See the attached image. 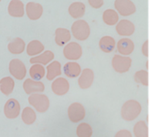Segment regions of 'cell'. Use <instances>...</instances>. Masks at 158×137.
Masks as SVG:
<instances>
[{"mask_svg": "<svg viewBox=\"0 0 158 137\" xmlns=\"http://www.w3.org/2000/svg\"><path fill=\"white\" fill-rule=\"evenodd\" d=\"M114 6L123 16H128L136 12V6L131 0H115Z\"/></svg>", "mask_w": 158, "mask_h": 137, "instance_id": "ba28073f", "label": "cell"}, {"mask_svg": "<svg viewBox=\"0 0 158 137\" xmlns=\"http://www.w3.org/2000/svg\"><path fill=\"white\" fill-rule=\"evenodd\" d=\"M103 20L108 26H114L119 21V15L114 9H106L103 12Z\"/></svg>", "mask_w": 158, "mask_h": 137, "instance_id": "4316f807", "label": "cell"}, {"mask_svg": "<svg viewBox=\"0 0 158 137\" xmlns=\"http://www.w3.org/2000/svg\"><path fill=\"white\" fill-rule=\"evenodd\" d=\"M69 13L73 18L79 19L84 15L86 12V6L84 3L81 2H73L69 7Z\"/></svg>", "mask_w": 158, "mask_h": 137, "instance_id": "7402d4cb", "label": "cell"}, {"mask_svg": "<svg viewBox=\"0 0 158 137\" xmlns=\"http://www.w3.org/2000/svg\"><path fill=\"white\" fill-rule=\"evenodd\" d=\"M100 50L104 53H110L115 49L116 41L114 37L110 36H104L99 42Z\"/></svg>", "mask_w": 158, "mask_h": 137, "instance_id": "cb8c5ba5", "label": "cell"}, {"mask_svg": "<svg viewBox=\"0 0 158 137\" xmlns=\"http://www.w3.org/2000/svg\"><path fill=\"white\" fill-rule=\"evenodd\" d=\"M29 75L33 80L40 81L46 75V69L42 64H34L29 69Z\"/></svg>", "mask_w": 158, "mask_h": 137, "instance_id": "484cf974", "label": "cell"}, {"mask_svg": "<svg viewBox=\"0 0 158 137\" xmlns=\"http://www.w3.org/2000/svg\"><path fill=\"white\" fill-rule=\"evenodd\" d=\"M132 64V59L130 57H123L115 54L112 59V66L114 71L123 74L127 72Z\"/></svg>", "mask_w": 158, "mask_h": 137, "instance_id": "277c9868", "label": "cell"}, {"mask_svg": "<svg viewBox=\"0 0 158 137\" xmlns=\"http://www.w3.org/2000/svg\"><path fill=\"white\" fill-rule=\"evenodd\" d=\"M15 82L11 77H5L0 80V91L5 95H9L13 91Z\"/></svg>", "mask_w": 158, "mask_h": 137, "instance_id": "d4e9b609", "label": "cell"}, {"mask_svg": "<svg viewBox=\"0 0 158 137\" xmlns=\"http://www.w3.org/2000/svg\"><path fill=\"white\" fill-rule=\"evenodd\" d=\"M89 4L94 9H99L103 5V0H88Z\"/></svg>", "mask_w": 158, "mask_h": 137, "instance_id": "1f68e13d", "label": "cell"}, {"mask_svg": "<svg viewBox=\"0 0 158 137\" xmlns=\"http://www.w3.org/2000/svg\"><path fill=\"white\" fill-rule=\"evenodd\" d=\"M0 2H1V0H0Z\"/></svg>", "mask_w": 158, "mask_h": 137, "instance_id": "e575fe53", "label": "cell"}, {"mask_svg": "<svg viewBox=\"0 0 158 137\" xmlns=\"http://www.w3.org/2000/svg\"><path fill=\"white\" fill-rule=\"evenodd\" d=\"M78 79V85L82 89H87L90 88L94 81V73L89 68H85L81 71Z\"/></svg>", "mask_w": 158, "mask_h": 137, "instance_id": "8fae6325", "label": "cell"}, {"mask_svg": "<svg viewBox=\"0 0 158 137\" xmlns=\"http://www.w3.org/2000/svg\"><path fill=\"white\" fill-rule=\"evenodd\" d=\"M142 110L140 102L136 100H129L125 102L121 108V116L124 120L133 121L138 117Z\"/></svg>", "mask_w": 158, "mask_h": 137, "instance_id": "6da1fadb", "label": "cell"}, {"mask_svg": "<svg viewBox=\"0 0 158 137\" xmlns=\"http://www.w3.org/2000/svg\"><path fill=\"white\" fill-rule=\"evenodd\" d=\"M77 135L78 137H91L93 135L92 127L86 122L80 123L77 129Z\"/></svg>", "mask_w": 158, "mask_h": 137, "instance_id": "f546056e", "label": "cell"}, {"mask_svg": "<svg viewBox=\"0 0 158 137\" xmlns=\"http://www.w3.org/2000/svg\"><path fill=\"white\" fill-rule=\"evenodd\" d=\"M23 89L27 95L34 94L36 92H43L45 90V85L41 82L27 78L23 82Z\"/></svg>", "mask_w": 158, "mask_h": 137, "instance_id": "7c38bea8", "label": "cell"}, {"mask_svg": "<svg viewBox=\"0 0 158 137\" xmlns=\"http://www.w3.org/2000/svg\"><path fill=\"white\" fill-rule=\"evenodd\" d=\"M86 116V111L82 104L74 102L68 108V116L71 122H78L83 120Z\"/></svg>", "mask_w": 158, "mask_h": 137, "instance_id": "8992f818", "label": "cell"}, {"mask_svg": "<svg viewBox=\"0 0 158 137\" xmlns=\"http://www.w3.org/2000/svg\"><path fill=\"white\" fill-rule=\"evenodd\" d=\"M63 71H64L65 74L70 78L77 77L82 71L80 65L77 62L73 61L66 63L63 67Z\"/></svg>", "mask_w": 158, "mask_h": 137, "instance_id": "ffe728a7", "label": "cell"}, {"mask_svg": "<svg viewBox=\"0 0 158 137\" xmlns=\"http://www.w3.org/2000/svg\"><path fill=\"white\" fill-rule=\"evenodd\" d=\"M9 70L10 74L17 80H23L26 75V68L24 63L19 59H12L9 62Z\"/></svg>", "mask_w": 158, "mask_h": 137, "instance_id": "52a82bcc", "label": "cell"}, {"mask_svg": "<svg viewBox=\"0 0 158 137\" xmlns=\"http://www.w3.org/2000/svg\"><path fill=\"white\" fill-rule=\"evenodd\" d=\"M26 12L29 20H37L43 15V8L40 3L29 2L26 6Z\"/></svg>", "mask_w": 158, "mask_h": 137, "instance_id": "4fadbf2b", "label": "cell"}, {"mask_svg": "<svg viewBox=\"0 0 158 137\" xmlns=\"http://www.w3.org/2000/svg\"><path fill=\"white\" fill-rule=\"evenodd\" d=\"M135 137H148V127L144 121H139L134 127Z\"/></svg>", "mask_w": 158, "mask_h": 137, "instance_id": "f1b7e54d", "label": "cell"}, {"mask_svg": "<svg viewBox=\"0 0 158 137\" xmlns=\"http://www.w3.org/2000/svg\"><path fill=\"white\" fill-rule=\"evenodd\" d=\"M52 92L59 96L66 95L69 90V83L66 78L60 77L55 79L51 85Z\"/></svg>", "mask_w": 158, "mask_h": 137, "instance_id": "30bf717a", "label": "cell"}, {"mask_svg": "<svg viewBox=\"0 0 158 137\" xmlns=\"http://www.w3.org/2000/svg\"><path fill=\"white\" fill-rule=\"evenodd\" d=\"M28 102L40 113H46L49 107V98L43 94H31L28 99Z\"/></svg>", "mask_w": 158, "mask_h": 137, "instance_id": "3957f363", "label": "cell"}, {"mask_svg": "<svg viewBox=\"0 0 158 137\" xmlns=\"http://www.w3.org/2000/svg\"><path fill=\"white\" fill-rule=\"evenodd\" d=\"M65 58L69 60H77L83 55L82 46L77 42H70L63 48Z\"/></svg>", "mask_w": 158, "mask_h": 137, "instance_id": "5b68a950", "label": "cell"}, {"mask_svg": "<svg viewBox=\"0 0 158 137\" xmlns=\"http://www.w3.org/2000/svg\"><path fill=\"white\" fill-rule=\"evenodd\" d=\"M134 80L137 83L141 84L143 86H148V71L140 70L134 74Z\"/></svg>", "mask_w": 158, "mask_h": 137, "instance_id": "4dcf8cb0", "label": "cell"}, {"mask_svg": "<svg viewBox=\"0 0 158 137\" xmlns=\"http://www.w3.org/2000/svg\"><path fill=\"white\" fill-rule=\"evenodd\" d=\"M116 30L120 36L130 37L134 34V31H135V26L130 20H122L117 23Z\"/></svg>", "mask_w": 158, "mask_h": 137, "instance_id": "5bb4252c", "label": "cell"}, {"mask_svg": "<svg viewBox=\"0 0 158 137\" xmlns=\"http://www.w3.org/2000/svg\"><path fill=\"white\" fill-rule=\"evenodd\" d=\"M55 57L54 54L51 51H45L42 54H39V55L35 56V57H32L29 60V62L32 64H40L42 65H47L48 64L52 61Z\"/></svg>", "mask_w": 158, "mask_h": 137, "instance_id": "e0dca14e", "label": "cell"}, {"mask_svg": "<svg viewBox=\"0 0 158 137\" xmlns=\"http://www.w3.org/2000/svg\"><path fill=\"white\" fill-rule=\"evenodd\" d=\"M19 102L15 99H10L6 102L4 106V114L9 119H16L20 113Z\"/></svg>", "mask_w": 158, "mask_h": 137, "instance_id": "9c48e42d", "label": "cell"}, {"mask_svg": "<svg viewBox=\"0 0 158 137\" xmlns=\"http://www.w3.org/2000/svg\"><path fill=\"white\" fill-rule=\"evenodd\" d=\"M45 46L40 40H32L26 46V53L30 57H35L44 51Z\"/></svg>", "mask_w": 158, "mask_h": 137, "instance_id": "603a6c76", "label": "cell"}, {"mask_svg": "<svg viewBox=\"0 0 158 137\" xmlns=\"http://www.w3.org/2000/svg\"><path fill=\"white\" fill-rule=\"evenodd\" d=\"M117 44V48L118 52L121 55L128 56L132 54L134 51V43L131 39L123 38L118 41Z\"/></svg>", "mask_w": 158, "mask_h": 137, "instance_id": "9a60e30c", "label": "cell"}, {"mask_svg": "<svg viewBox=\"0 0 158 137\" xmlns=\"http://www.w3.org/2000/svg\"><path fill=\"white\" fill-rule=\"evenodd\" d=\"M71 40V33L69 29L57 28L55 31V42L58 46H64Z\"/></svg>", "mask_w": 158, "mask_h": 137, "instance_id": "ac0fdd59", "label": "cell"}, {"mask_svg": "<svg viewBox=\"0 0 158 137\" xmlns=\"http://www.w3.org/2000/svg\"><path fill=\"white\" fill-rule=\"evenodd\" d=\"M142 53L146 57H148V56H149V54H148V40H146L143 43V46H142Z\"/></svg>", "mask_w": 158, "mask_h": 137, "instance_id": "836d02e7", "label": "cell"}, {"mask_svg": "<svg viewBox=\"0 0 158 137\" xmlns=\"http://www.w3.org/2000/svg\"><path fill=\"white\" fill-rule=\"evenodd\" d=\"M71 31L74 38L83 41L89 38L90 34V28L87 22L83 20H79L74 22L71 27Z\"/></svg>", "mask_w": 158, "mask_h": 137, "instance_id": "7a4b0ae2", "label": "cell"}, {"mask_svg": "<svg viewBox=\"0 0 158 137\" xmlns=\"http://www.w3.org/2000/svg\"><path fill=\"white\" fill-rule=\"evenodd\" d=\"M8 12L12 17H23L25 13L24 4L20 0H12L8 6Z\"/></svg>", "mask_w": 158, "mask_h": 137, "instance_id": "2e32d148", "label": "cell"}, {"mask_svg": "<svg viewBox=\"0 0 158 137\" xmlns=\"http://www.w3.org/2000/svg\"><path fill=\"white\" fill-rule=\"evenodd\" d=\"M26 49V43L23 39L19 37L14 38L8 44V51L12 54H20Z\"/></svg>", "mask_w": 158, "mask_h": 137, "instance_id": "d6986e66", "label": "cell"}, {"mask_svg": "<svg viewBox=\"0 0 158 137\" xmlns=\"http://www.w3.org/2000/svg\"><path fill=\"white\" fill-rule=\"evenodd\" d=\"M36 119V114L31 107H26L22 113V120L26 125H32Z\"/></svg>", "mask_w": 158, "mask_h": 137, "instance_id": "83f0119b", "label": "cell"}, {"mask_svg": "<svg viewBox=\"0 0 158 137\" xmlns=\"http://www.w3.org/2000/svg\"><path fill=\"white\" fill-rule=\"evenodd\" d=\"M115 137H132V134L129 130H122L120 131L117 132Z\"/></svg>", "mask_w": 158, "mask_h": 137, "instance_id": "d6a6232c", "label": "cell"}, {"mask_svg": "<svg viewBox=\"0 0 158 137\" xmlns=\"http://www.w3.org/2000/svg\"><path fill=\"white\" fill-rule=\"evenodd\" d=\"M47 74H46V78L49 81H52L54 78L57 77L58 76L61 75V64L57 60L51 61L47 65Z\"/></svg>", "mask_w": 158, "mask_h": 137, "instance_id": "44dd1931", "label": "cell"}]
</instances>
